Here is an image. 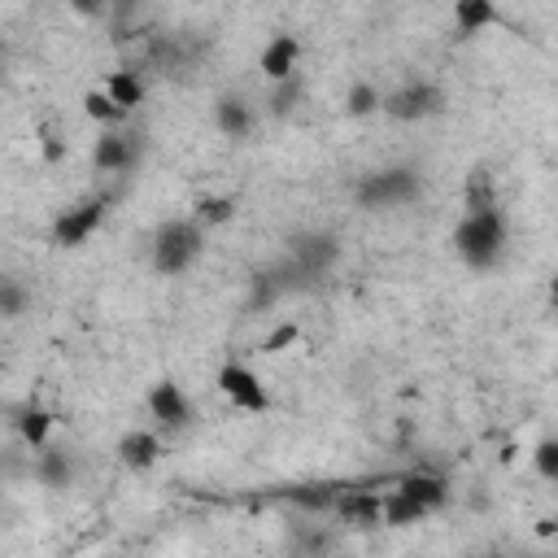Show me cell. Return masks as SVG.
<instances>
[{"mask_svg":"<svg viewBox=\"0 0 558 558\" xmlns=\"http://www.w3.org/2000/svg\"><path fill=\"white\" fill-rule=\"evenodd\" d=\"M484 209H497V179L488 166H475L466 174V214H484Z\"/></svg>","mask_w":558,"mask_h":558,"instance_id":"20","label":"cell"},{"mask_svg":"<svg viewBox=\"0 0 558 558\" xmlns=\"http://www.w3.org/2000/svg\"><path fill=\"white\" fill-rule=\"evenodd\" d=\"M35 480L44 488H70L74 480V462H70V449H57L52 440L44 449H35Z\"/></svg>","mask_w":558,"mask_h":558,"instance_id":"14","label":"cell"},{"mask_svg":"<svg viewBox=\"0 0 558 558\" xmlns=\"http://www.w3.org/2000/svg\"><path fill=\"white\" fill-rule=\"evenodd\" d=\"M253 109H248V100H240V96H218L214 100V126L222 131V135H231V140H244V135H253Z\"/></svg>","mask_w":558,"mask_h":558,"instance_id":"13","label":"cell"},{"mask_svg":"<svg viewBox=\"0 0 558 558\" xmlns=\"http://www.w3.org/2000/svg\"><path fill=\"white\" fill-rule=\"evenodd\" d=\"M192 218H196L201 227H222V222L235 218V196H222V192L201 196V201L192 205Z\"/></svg>","mask_w":558,"mask_h":558,"instance_id":"23","label":"cell"},{"mask_svg":"<svg viewBox=\"0 0 558 558\" xmlns=\"http://www.w3.org/2000/svg\"><path fill=\"white\" fill-rule=\"evenodd\" d=\"M493 22H501L497 0H453V26H458L462 39L484 31V26H493Z\"/></svg>","mask_w":558,"mask_h":558,"instance_id":"18","label":"cell"},{"mask_svg":"<svg viewBox=\"0 0 558 558\" xmlns=\"http://www.w3.org/2000/svg\"><path fill=\"white\" fill-rule=\"evenodd\" d=\"M52 423H57V414L52 410H44V405H22L17 410V418H13V427H17V436L31 445V449H44L48 445V436H52Z\"/></svg>","mask_w":558,"mask_h":558,"instance_id":"16","label":"cell"},{"mask_svg":"<svg viewBox=\"0 0 558 558\" xmlns=\"http://www.w3.org/2000/svg\"><path fill=\"white\" fill-rule=\"evenodd\" d=\"M549 310H554V314H558V270H554V275H549Z\"/></svg>","mask_w":558,"mask_h":558,"instance_id":"32","label":"cell"},{"mask_svg":"<svg viewBox=\"0 0 558 558\" xmlns=\"http://www.w3.org/2000/svg\"><path fill=\"white\" fill-rule=\"evenodd\" d=\"M340 493H344V488H336V484H288V488H279L275 497L288 501V506H296V510L323 514V510H336Z\"/></svg>","mask_w":558,"mask_h":558,"instance_id":"12","label":"cell"},{"mask_svg":"<svg viewBox=\"0 0 558 558\" xmlns=\"http://www.w3.org/2000/svg\"><path fill=\"white\" fill-rule=\"evenodd\" d=\"M39 135H44V157H48V161H61V157H65V144H61V140H57L48 126H44Z\"/></svg>","mask_w":558,"mask_h":558,"instance_id":"31","label":"cell"},{"mask_svg":"<svg viewBox=\"0 0 558 558\" xmlns=\"http://www.w3.org/2000/svg\"><path fill=\"white\" fill-rule=\"evenodd\" d=\"M536 532H541V536H554V532H558V523H554V519H541V523H536Z\"/></svg>","mask_w":558,"mask_h":558,"instance_id":"33","label":"cell"},{"mask_svg":"<svg viewBox=\"0 0 558 558\" xmlns=\"http://www.w3.org/2000/svg\"><path fill=\"white\" fill-rule=\"evenodd\" d=\"M288 257L305 270V279H323L340 262V235L327 227H305L288 235Z\"/></svg>","mask_w":558,"mask_h":558,"instance_id":"5","label":"cell"},{"mask_svg":"<svg viewBox=\"0 0 558 558\" xmlns=\"http://www.w3.org/2000/svg\"><path fill=\"white\" fill-rule=\"evenodd\" d=\"M83 113L92 118V122H100V126H118L122 118H126V109L105 92V87H92V92H83Z\"/></svg>","mask_w":558,"mask_h":558,"instance_id":"21","label":"cell"},{"mask_svg":"<svg viewBox=\"0 0 558 558\" xmlns=\"http://www.w3.org/2000/svg\"><path fill=\"white\" fill-rule=\"evenodd\" d=\"M296 57H301V39H296V35H288V31H279V35H275V39L262 48L257 70H262L270 83L292 78V74H296Z\"/></svg>","mask_w":558,"mask_h":558,"instance_id":"9","label":"cell"},{"mask_svg":"<svg viewBox=\"0 0 558 558\" xmlns=\"http://www.w3.org/2000/svg\"><path fill=\"white\" fill-rule=\"evenodd\" d=\"M105 214H109V196H92V201L65 209V214L52 222V244H57V248H78V244L105 222Z\"/></svg>","mask_w":558,"mask_h":558,"instance_id":"7","label":"cell"},{"mask_svg":"<svg viewBox=\"0 0 558 558\" xmlns=\"http://www.w3.org/2000/svg\"><path fill=\"white\" fill-rule=\"evenodd\" d=\"M397 488L410 493V497H418L427 510H440V506L449 501V484H445L440 475H432V471H410V475L397 480Z\"/></svg>","mask_w":558,"mask_h":558,"instance_id":"17","label":"cell"},{"mask_svg":"<svg viewBox=\"0 0 558 558\" xmlns=\"http://www.w3.org/2000/svg\"><path fill=\"white\" fill-rule=\"evenodd\" d=\"M379 105H384V96L375 92V83H353L349 96H344V113L349 118H371Z\"/></svg>","mask_w":558,"mask_h":558,"instance_id":"24","label":"cell"},{"mask_svg":"<svg viewBox=\"0 0 558 558\" xmlns=\"http://www.w3.org/2000/svg\"><path fill=\"white\" fill-rule=\"evenodd\" d=\"M388 118L397 122H427L436 113H445V87L427 83V78H410L392 92H384V105H379Z\"/></svg>","mask_w":558,"mask_h":558,"instance_id":"4","label":"cell"},{"mask_svg":"<svg viewBox=\"0 0 558 558\" xmlns=\"http://www.w3.org/2000/svg\"><path fill=\"white\" fill-rule=\"evenodd\" d=\"M453 253L471 266V270H493L506 253V218L501 209H484V214H462L453 227Z\"/></svg>","mask_w":558,"mask_h":558,"instance_id":"1","label":"cell"},{"mask_svg":"<svg viewBox=\"0 0 558 558\" xmlns=\"http://www.w3.org/2000/svg\"><path fill=\"white\" fill-rule=\"evenodd\" d=\"M205 248V227L196 218H170L153 235V270L157 275H183Z\"/></svg>","mask_w":558,"mask_h":558,"instance_id":"2","label":"cell"},{"mask_svg":"<svg viewBox=\"0 0 558 558\" xmlns=\"http://www.w3.org/2000/svg\"><path fill=\"white\" fill-rule=\"evenodd\" d=\"M432 510L418 501V497H410V493H401V488H392V493H384V527H410V523H423Z\"/></svg>","mask_w":558,"mask_h":558,"instance_id":"19","label":"cell"},{"mask_svg":"<svg viewBox=\"0 0 558 558\" xmlns=\"http://www.w3.org/2000/svg\"><path fill=\"white\" fill-rule=\"evenodd\" d=\"M22 310H26L22 283H17V279H4V283H0V314H4V318H17Z\"/></svg>","mask_w":558,"mask_h":558,"instance_id":"27","label":"cell"},{"mask_svg":"<svg viewBox=\"0 0 558 558\" xmlns=\"http://www.w3.org/2000/svg\"><path fill=\"white\" fill-rule=\"evenodd\" d=\"M157 458H161V440H157L153 432L131 427V432L118 436V462H122L126 471H153Z\"/></svg>","mask_w":558,"mask_h":558,"instance_id":"10","label":"cell"},{"mask_svg":"<svg viewBox=\"0 0 558 558\" xmlns=\"http://www.w3.org/2000/svg\"><path fill=\"white\" fill-rule=\"evenodd\" d=\"M218 392H222L235 410H248V414H266V410H270L266 384H262L257 371L244 366V362H222V366H218Z\"/></svg>","mask_w":558,"mask_h":558,"instance_id":"6","label":"cell"},{"mask_svg":"<svg viewBox=\"0 0 558 558\" xmlns=\"http://www.w3.org/2000/svg\"><path fill=\"white\" fill-rule=\"evenodd\" d=\"M296 336H301V327H296V323H283V327H275V331L262 340V353H279V349L296 344Z\"/></svg>","mask_w":558,"mask_h":558,"instance_id":"28","label":"cell"},{"mask_svg":"<svg viewBox=\"0 0 558 558\" xmlns=\"http://www.w3.org/2000/svg\"><path fill=\"white\" fill-rule=\"evenodd\" d=\"M105 92H109L126 113L144 100V83H140V74H135V70H113V74L105 78Z\"/></svg>","mask_w":558,"mask_h":558,"instance_id":"22","label":"cell"},{"mask_svg":"<svg viewBox=\"0 0 558 558\" xmlns=\"http://www.w3.org/2000/svg\"><path fill=\"white\" fill-rule=\"evenodd\" d=\"M336 514L344 523L375 527V523H384V497L379 493H366V488H344L340 501H336Z\"/></svg>","mask_w":558,"mask_h":558,"instance_id":"11","label":"cell"},{"mask_svg":"<svg viewBox=\"0 0 558 558\" xmlns=\"http://www.w3.org/2000/svg\"><path fill=\"white\" fill-rule=\"evenodd\" d=\"M418 192H423V174L414 166H384L357 179L353 201L362 209H397V205H410Z\"/></svg>","mask_w":558,"mask_h":558,"instance_id":"3","label":"cell"},{"mask_svg":"<svg viewBox=\"0 0 558 558\" xmlns=\"http://www.w3.org/2000/svg\"><path fill=\"white\" fill-rule=\"evenodd\" d=\"M140 4L144 0H109V17L113 22H131V17H140Z\"/></svg>","mask_w":558,"mask_h":558,"instance_id":"29","label":"cell"},{"mask_svg":"<svg viewBox=\"0 0 558 558\" xmlns=\"http://www.w3.org/2000/svg\"><path fill=\"white\" fill-rule=\"evenodd\" d=\"M296 100H301V78L292 74V78H279V83H275V92H270L266 105H270L275 118H288V113L296 109Z\"/></svg>","mask_w":558,"mask_h":558,"instance_id":"25","label":"cell"},{"mask_svg":"<svg viewBox=\"0 0 558 558\" xmlns=\"http://www.w3.org/2000/svg\"><path fill=\"white\" fill-rule=\"evenodd\" d=\"M148 414H153L166 432H183V427L192 423V401H187V392H183L174 379H161V384L148 388Z\"/></svg>","mask_w":558,"mask_h":558,"instance_id":"8","label":"cell"},{"mask_svg":"<svg viewBox=\"0 0 558 558\" xmlns=\"http://www.w3.org/2000/svg\"><path fill=\"white\" fill-rule=\"evenodd\" d=\"M131 161H135V148H131V140H126V135L105 131V135L92 144V166H96V170H105V174H118V170H126Z\"/></svg>","mask_w":558,"mask_h":558,"instance_id":"15","label":"cell"},{"mask_svg":"<svg viewBox=\"0 0 558 558\" xmlns=\"http://www.w3.org/2000/svg\"><path fill=\"white\" fill-rule=\"evenodd\" d=\"M70 9L78 17H105L109 13V0H70Z\"/></svg>","mask_w":558,"mask_h":558,"instance_id":"30","label":"cell"},{"mask_svg":"<svg viewBox=\"0 0 558 558\" xmlns=\"http://www.w3.org/2000/svg\"><path fill=\"white\" fill-rule=\"evenodd\" d=\"M532 466H536L545 480H558V440H554V436L532 449Z\"/></svg>","mask_w":558,"mask_h":558,"instance_id":"26","label":"cell"}]
</instances>
